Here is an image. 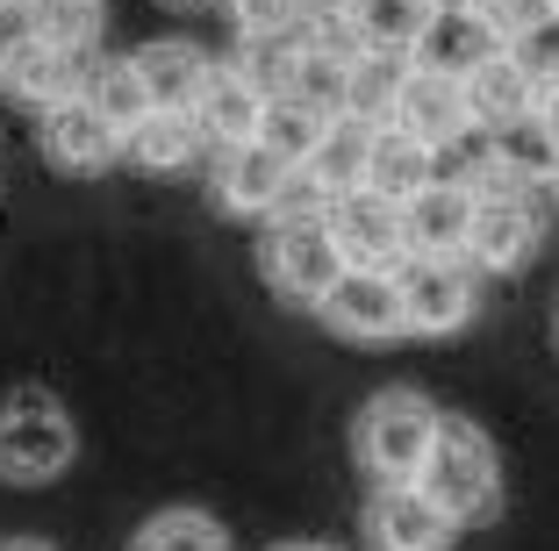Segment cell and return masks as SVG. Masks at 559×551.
Masks as SVG:
<instances>
[{
    "label": "cell",
    "mask_w": 559,
    "mask_h": 551,
    "mask_svg": "<svg viewBox=\"0 0 559 551\" xmlns=\"http://www.w3.org/2000/svg\"><path fill=\"white\" fill-rule=\"evenodd\" d=\"M438 430H444V408L416 387H380L373 402L359 408L352 422V452H359V472L373 487H416L438 452Z\"/></svg>",
    "instance_id": "6da1fadb"
},
{
    "label": "cell",
    "mask_w": 559,
    "mask_h": 551,
    "mask_svg": "<svg viewBox=\"0 0 559 551\" xmlns=\"http://www.w3.org/2000/svg\"><path fill=\"white\" fill-rule=\"evenodd\" d=\"M416 487H424L460 530H474V523H488L495 508H502V452H495V438L480 430V422L444 416L438 452H430V466H424Z\"/></svg>",
    "instance_id": "7a4b0ae2"
},
{
    "label": "cell",
    "mask_w": 559,
    "mask_h": 551,
    "mask_svg": "<svg viewBox=\"0 0 559 551\" xmlns=\"http://www.w3.org/2000/svg\"><path fill=\"white\" fill-rule=\"evenodd\" d=\"M460 187H474V243H466V265L474 273H524L538 259V237H545V208L538 194L510 187V179L488 172V151L460 172Z\"/></svg>",
    "instance_id": "3957f363"
},
{
    "label": "cell",
    "mask_w": 559,
    "mask_h": 551,
    "mask_svg": "<svg viewBox=\"0 0 559 551\" xmlns=\"http://www.w3.org/2000/svg\"><path fill=\"white\" fill-rule=\"evenodd\" d=\"M80 458L72 408L44 387H22L0 402V480L8 487H44Z\"/></svg>",
    "instance_id": "277c9868"
},
{
    "label": "cell",
    "mask_w": 559,
    "mask_h": 551,
    "mask_svg": "<svg viewBox=\"0 0 559 551\" xmlns=\"http://www.w3.org/2000/svg\"><path fill=\"white\" fill-rule=\"evenodd\" d=\"M259 273L280 301L295 309H323V294L352 273L337 237H330V208L323 215H273L259 237Z\"/></svg>",
    "instance_id": "5b68a950"
},
{
    "label": "cell",
    "mask_w": 559,
    "mask_h": 551,
    "mask_svg": "<svg viewBox=\"0 0 559 551\" xmlns=\"http://www.w3.org/2000/svg\"><path fill=\"white\" fill-rule=\"evenodd\" d=\"M402 309H409V337H460L480 315V273L466 259H409Z\"/></svg>",
    "instance_id": "8992f818"
},
{
    "label": "cell",
    "mask_w": 559,
    "mask_h": 551,
    "mask_svg": "<svg viewBox=\"0 0 559 551\" xmlns=\"http://www.w3.org/2000/svg\"><path fill=\"white\" fill-rule=\"evenodd\" d=\"M323 315L337 337L352 344H395L409 337V309H402V273H373V265H352L337 287L323 294Z\"/></svg>",
    "instance_id": "52a82bcc"
},
{
    "label": "cell",
    "mask_w": 559,
    "mask_h": 551,
    "mask_svg": "<svg viewBox=\"0 0 559 551\" xmlns=\"http://www.w3.org/2000/svg\"><path fill=\"white\" fill-rule=\"evenodd\" d=\"M359 530H366V551H452L460 544V523L444 516L424 487H373Z\"/></svg>",
    "instance_id": "ba28073f"
},
{
    "label": "cell",
    "mask_w": 559,
    "mask_h": 551,
    "mask_svg": "<svg viewBox=\"0 0 559 551\" xmlns=\"http://www.w3.org/2000/svg\"><path fill=\"white\" fill-rule=\"evenodd\" d=\"M36 144H44V158L58 165V172H108L116 158H130L122 130L86 94H72V100H58V108L36 115Z\"/></svg>",
    "instance_id": "9c48e42d"
},
{
    "label": "cell",
    "mask_w": 559,
    "mask_h": 551,
    "mask_svg": "<svg viewBox=\"0 0 559 551\" xmlns=\"http://www.w3.org/2000/svg\"><path fill=\"white\" fill-rule=\"evenodd\" d=\"M301 187V172L280 151L265 144H237V151H215V208L223 215H251V223H273L287 208V194Z\"/></svg>",
    "instance_id": "30bf717a"
},
{
    "label": "cell",
    "mask_w": 559,
    "mask_h": 551,
    "mask_svg": "<svg viewBox=\"0 0 559 551\" xmlns=\"http://www.w3.org/2000/svg\"><path fill=\"white\" fill-rule=\"evenodd\" d=\"M330 237L345 251V265H373V273H402L409 265V223L395 201H380L373 187L330 201Z\"/></svg>",
    "instance_id": "8fae6325"
},
{
    "label": "cell",
    "mask_w": 559,
    "mask_h": 551,
    "mask_svg": "<svg viewBox=\"0 0 559 551\" xmlns=\"http://www.w3.org/2000/svg\"><path fill=\"white\" fill-rule=\"evenodd\" d=\"M86 72H94V58H80V50H58L44 44V36H15L8 44V65H0V86L22 100V108H58V100L86 94Z\"/></svg>",
    "instance_id": "7c38bea8"
},
{
    "label": "cell",
    "mask_w": 559,
    "mask_h": 551,
    "mask_svg": "<svg viewBox=\"0 0 559 551\" xmlns=\"http://www.w3.org/2000/svg\"><path fill=\"white\" fill-rule=\"evenodd\" d=\"M395 130H409L416 144H430L444 158V151H460L466 136H474V108H466V80H444V72H409V86H402V108H395Z\"/></svg>",
    "instance_id": "4fadbf2b"
},
{
    "label": "cell",
    "mask_w": 559,
    "mask_h": 551,
    "mask_svg": "<svg viewBox=\"0 0 559 551\" xmlns=\"http://www.w3.org/2000/svg\"><path fill=\"white\" fill-rule=\"evenodd\" d=\"M474 187H460V179H438V187H424V194L402 208V223H409V259H466V243H474Z\"/></svg>",
    "instance_id": "5bb4252c"
},
{
    "label": "cell",
    "mask_w": 559,
    "mask_h": 551,
    "mask_svg": "<svg viewBox=\"0 0 559 551\" xmlns=\"http://www.w3.org/2000/svg\"><path fill=\"white\" fill-rule=\"evenodd\" d=\"M130 65L144 72L151 108H194L215 80V58L194 44V36H151V44L130 50Z\"/></svg>",
    "instance_id": "9a60e30c"
},
{
    "label": "cell",
    "mask_w": 559,
    "mask_h": 551,
    "mask_svg": "<svg viewBox=\"0 0 559 551\" xmlns=\"http://www.w3.org/2000/svg\"><path fill=\"white\" fill-rule=\"evenodd\" d=\"M444 179V158L430 144H416L409 130H373V158H366V187H373L380 201H395V208H409L424 187H438Z\"/></svg>",
    "instance_id": "2e32d148"
},
{
    "label": "cell",
    "mask_w": 559,
    "mask_h": 551,
    "mask_svg": "<svg viewBox=\"0 0 559 551\" xmlns=\"http://www.w3.org/2000/svg\"><path fill=\"white\" fill-rule=\"evenodd\" d=\"M466 108H474V130L495 136V130H516V122H531V115L545 108V94L531 86V72L516 65L510 50H502V58H488V65L466 80Z\"/></svg>",
    "instance_id": "e0dca14e"
},
{
    "label": "cell",
    "mask_w": 559,
    "mask_h": 551,
    "mask_svg": "<svg viewBox=\"0 0 559 551\" xmlns=\"http://www.w3.org/2000/svg\"><path fill=\"white\" fill-rule=\"evenodd\" d=\"M488 144V172L510 179V187H524V194H552L559 187V136L545 130V115H531V122H516V130H495L480 136Z\"/></svg>",
    "instance_id": "ac0fdd59"
},
{
    "label": "cell",
    "mask_w": 559,
    "mask_h": 551,
    "mask_svg": "<svg viewBox=\"0 0 559 551\" xmlns=\"http://www.w3.org/2000/svg\"><path fill=\"white\" fill-rule=\"evenodd\" d=\"M194 115H201V130H209V151H237V144H259L265 94L237 65H215V80H209V94L194 100Z\"/></svg>",
    "instance_id": "d6986e66"
},
{
    "label": "cell",
    "mask_w": 559,
    "mask_h": 551,
    "mask_svg": "<svg viewBox=\"0 0 559 551\" xmlns=\"http://www.w3.org/2000/svg\"><path fill=\"white\" fill-rule=\"evenodd\" d=\"M201 151H209V130H201L194 108H151L130 130V165L136 172H187Z\"/></svg>",
    "instance_id": "ffe728a7"
},
{
    "label": "cell",
    "mask_w": 559,
    "mask_h": 551,
    "mask_svg": "<svg viewBox=\"0 0 559 551\" xmlns=\"http://www.w3.org/2000/svg\"><path fill=\"white\" fill-rule=\"evenodd\" d=\"M366 158H373V122H352V115H337L323 130V144H316V158L301 165V179H309L323 201H345L366 187Z\"/></svg>",
    "instance_id": "44dd1931"
},
{
    "label": "cell",
    "mask_w": 559,
    "mask_h": 551,
    "mask_svg": "<svg viewBox=\"0 0 559 551\" xmlns=\"http://www.w3.org/2000/svg\"><path fill=\"white\" fill-rule=\"evenodd\" d=\"M352 36H359V50H388V58H416L430 36V22H438V8L430 0H352Z\"/></svg>",
    "instance_id": "7402d4cb"
},
{
    "label": "cell",
    "mask_w": 559,
    "mask_h": 551,
    "mask_svg": "<svg viewBox=\"0 0 559 551\" xmlns=\"http://www.w3.org/2000/svg\"><path fill=\"white\" fill-rule=\"evenodd\" d=\"M488 58H502V44H495V29L480 15H438L430 36H424V50H416V65L444 72V80H474Z\"/></svg>",
    "instance_id": "603a6c76"
},
{
    "label": "cell",
    "mask_w": 559,
    "mask_h": 551,
    "mask_svg": "<svg viewBox=\"0 0 559 551\" xmlns=\"http://www.w3.org/2000/svg\"><path fill=\"white\" fill-rule=\"evenodd\" d=\"M416 58H388V50H359V65H352V100L345 115L352 122H373V130H388L402 108V86H409Z\"/></svg>",
    "instance_id": "cb8c5ba5"
},
{
    "label": "cell",
    "mask_w": 559,
    "mask_h": 551,
    "mask_svg": "<svg viewBox=\"0 0 559 551\" xmlns=\"http://www.w3.org/2000/svg\"><path fill=\"white\" fill-rule=\"evenodd\" d=\"M22 36H44V44H58V50L94 58V44H100V0H29V8H22Z\"/></svg>",
    "instance_id": "d4e9b609"
},
{
    "label": "cell",
    "mask_w": 559,
    "mask_h": 551,
    "mask_svg": "<svg viewBox=\"0 0 559 551\" xmlns=\"http://www.w3.org/2000/svg\"><path fill=\"white\" fill-rule=\"evenodd\" d=\"M86 100H94L108 122L122 130V144H130V130L151 115V94H144V72L130 65V58H94V72H86Z\"/></svg>",
    "instance_id": "484cf974"
},
{
    "label": "cell",
    "mask_w": 559,
    "mask_h": 551,
    "mask_svg": "<svg viewBox=\"0 0 559 551\" xmlns=\"http://www.w3.org/2000/svg\"><path fill=\"white\" fill-rule=\"evenodd\" d=\"M323 130H330V115H316L309 100H295V94H280V100H265L259 144H265V151H280V158L301 172V165L316 158V144H323Z\"/></svg>",
    "instance_id": "4316f807"
},
{
    "label": "cell",
    "mask_w": 559,
    "mask_h": 551,
    "mask_svg": "<svg viewBox=\"0 0 559 551\" xmlns=\"http://www.w3.org/2000/svg\"><path fill=\"white\" fill-rule=\"evenodd\" d=\"M301 44H309V29H295V36H251V44H237V58H230V65L245 72V80L259 86L265 100H280V94H295Z\"/></svg>",
    "instance_id": "83f0119b"
},
{
    "label": "cell",
    "mask_w": 559,
    "mask_h": 551,
    "mask_svg": "<svg viewBox=\"0 0 559 551\" xmlns=\"http://www.w3.org/2000/svg\"><path fill=\"white\" fill-rule=\"evenodd\" d=\"M130 551H230V530H223L209 508H158V516L130 537Z\"/></svg>",
    "instance_id": "f1b7e54d"
},
{
    "label": "cell",
    "mask_w": 559,
    "mask_h": 551,
    "mask_svg": "<svg viewBox=\"0 0 559 551\" xmlns=\"http://www.w3.org/2000/svg\"><path fill=\"white\" fill-rule=\"evenodd\" d=\"M223 8H230L237 44H251V36H295L301 29V0H223Z\"/></svg>",
    "instance_id": "f546056e"
},
{
    "label": "cell",
    "mask_w": 559,
    "mask_h": 551,
    "mask_svg": "<svg viewBox=\"0 0 559 551\" xmlns=\"http://www.w3.org/2000/svg\"><path fill=\"white\" fill-rule=\"evenodd\" d=\"M510 58L531 72V86H538V94H559V15H545L538 29H524V36H516V44H510Z\"/></svg>",
    "instance_id": "4dcf8cb0"
},
{
    "label": "cell",
    "mask_w": 559,
    "mask_h": 551,
    "mask_svg": "<svg viewBox=\"0 0 559 551\" xmlns=\"http://www.w3.org/2000/svg\"><path fill=\"white\" fill-rule=\"evenodd\" d=\"M474 15H480V22H488V29H495V44L510 50V44H516V36H524V29H538V22L552 15V0H480Z\"/></svg>",
    "instance_id": "1f68e13d"
},
{
    "label": "cell",
    "mask_w": 559,
    "mask_h": 551,
    "mask_svg": "<svg viewBox=\"0 0 559 551\" xmlns=\"http://www.w3.org/2000/svg\"><path fill=\"white\" fill-rule=\"evenodd\" d=\"M430 8H438V15H474L480 0H430Z\"/></svg>",
    "instance_id": "d6a6232c"
},
{
    "label": "cell",
    "mask_w": 559,
    "mask_h": 551,
    "mask_svg": "<svg viewBox=\"0 0 559 551\" xmlns=\"http://www.w3.org/2000/svg\"><path fill=\"white\" fill-rule=\"evenodd\" d=\"M0 551H50V544H44V537H8Z\"/></svg>",
    "instance_id": "836d02e7"
},
{
    "label": "cell",
    "mask_w": 559,
    "mask_h": 551,
    "mask_svg": "<svg viewBox=\"0 0 559 551\" xmlns=\"http://www.w3.org/2000/svg\"><path fill=\"white\" fill-rule=\"evenodd\" d=\"M538 115H545V130L559 136V94H545V108H538Z\"/></svg>",
    "instance_id": "e575fe53"
},
{
    "label": "cell",
    "mask_w": 559,
    "mask_h": 551,
    "mask_svg": "<svg viewBox=\"0 0 559 551\" xmlns=\"http://www.w3.org/2000/svg\"><path fill=\"white\" fill-rule=\"evenodd\" d=\"M273 551H337V544H273Z\"/></svg>",
    "instance_id": "d590c367"
},
{
    "label": "cell",
    "mask_w": 559,
    "mask_h": 551,
    "mask_svg": "<svg viewBox=\"0 0 559 551\" xmlns=\"http://www.w3.org/2000/svg\"><path fill=\"white\" fill-rule=\"evenodd\" d=\"M22 8H29V0H0V15H22Z\"/></svg>",
    "instance_id": "8d00e7d4"
},
{
    "label": "cell",
    "mask_w": 559,
    "mask_h": 551,
    "mask_svg": "<svg viewBox=\"0 0 559 551\" xmlns=\"http://www.w3.org/2000/svg\"><path fill=\"white\" fill-rule=\"evenodd\" d=\"M552 344H559V301H552Z\"/></svg>",
    "instance_id": "74e56055"
},
{
    "label": "cell",
    "mask_w": 559,
    "mask_h": 551,
    "mask_svg": "<svg viewBox=\"0 0 559 551\" xmlns=\"http://www.w3.org/2000/svg\"><path fill=\"white\" fill-rule=\"evenodd\" d=\"M165 8H201V0H165Z\"/></svg>",
    "instance_id": "f35d334b"
},
{
    "label": "cell",
    "mask_w": 559,
    "mask_h": 551,
    "mask_svg": "<svg viewBox=\"0 0 559 551\" xmlns=\"http://www.w3.org/2000/svg\"><path fill=\"white\" fill-rule=\"evenodd\" d=\"M0 65H8V44H0Z\"/></svg>",
    "instance_id": "ab89813d"
},
{
    "label": "cell",
    "mask_w": 559,
    "mask_h": 551,
    "mask_svg": "<svg viewBox=\"0 0 559 551\" xmlns=\"http://www.w3.org/2000/svg\"><path fill=\"white\" fill-rule=\"evenodd\" d=\"M552 15H559V0H552Z\"/></svg>",
    "instance_id": "60d3db41"
},
{
    "label": "cell",
    "mask_w": 559,
    "mask_h": 551,
    "mask_svg": "<svg viewBox=\"0 0 559 551\" xmlns=\"http://www.w3.org/2000/svg\"><path fill=\"white\" fill-rule=\"evenodd\" d=\"M552 201H559V187H552Z\"/></svg>",
    "instance_id": "b9f144b4"
}]
</instances>
